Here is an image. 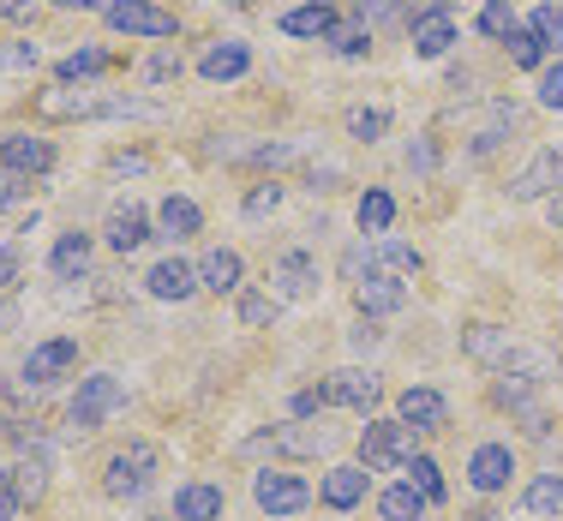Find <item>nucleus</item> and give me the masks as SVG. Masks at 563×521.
I'll return each mask as SVG.
<instances>
[{"label": "nucleus", "instance_id": "nucleus-1", "mask_svg": "<svg viewBox=\"0 0 563 521\" xmlns=\"http://www.w3.org/2000/svg\"><path fill=\"white\" fill-rule=\"evenodd\" d=\"M48 120H163V102L144 97H97V90H48L36 102Z\"/></svg>", "mask_w": 563, "mask_h": 521}, {"label": "nucleus", "instance_id": "nucleus-2", "mask_svg": "<svg viewBox=\"0 0 563 521\" xmlns=\"http://www.w3.org/2000/svg\"><path fill=\"white\" fill-rule=\"evenodd\" d=\"M156 467H163V450L144 444V437H132V444H120L109 456V467H102V491H109L114 503L144 498V491L156 486Z\"/></svg>", "mask_w": 563, "mask_h": 521}, {"label": "nucleus", "instance_id": "nucleus-3", "mask_svg": "<svg viewBox=\"0 0 563 521\" xmlns=\"http://www.w3.org/2000/svg\"><path fill=\"white\" fill-rule=\"evenodd\" d=\"M120 408H126V384L109 378V372H97V378L78 384L73 408H66V432H73V437H90V432H102V425H109Z\"/></svg>", "mask_w": 563, "mask_h": 521}, {"label": "nucleus", "instance_id": "nucleus-4", "mask_svg": "<svg viewBox=\"0 0 563 521\" xmlns=\"http://www.w3.org/2000/svg\"><path fill=\"white\" fill-rule=\"evenodd\" d=\"M408 462H413V425L366 420V432H360V467L366 474H401Z\"/></svg>", "mask_w": 563, "mask_h": 521}, {"label": "nucleus", "instance_id": "nucleus-5", "mask_svg": "<svg viewBox=\"0 0 563 521\" xmlns=\"http://www.w3.org/2000/svg\"><path fill=\"white\" fill-rule=\"evenodd\" d=\"M384 402V378L378 372H360V366H347V372H330V384H324V408H354V413H372Z\"/></svg>", "mask_w": 563, "mask_h": 521}, {"label": "nucleus", "instance_id": "nucleus-6", "mask_svg": "<svg viewBox=\"0 0 563 521\" xmlns=\"http://www.w3.org/2000/svg\"><path fill=\"white\" fill-rule=\"evenodd\" d=\"M558 192H563V144H545V151L509 180V198H516V204H533V198H558Z\"/></svg>", "mask_w": 563, "mask_h": 521}, {"label": "nucleus", "instance_id": "nucleus-7", "mask_svg": "<svg viewBox=\"0 0 563 521\" xmlns=\"http://www.w3.org/2000/svg\"><path fill=\"white\" fill-rule=\"evenodd\" d=\"M252 498H258V510H271V516H294V510L312 503V486H306L300 474L264 467V474H252Z\"/></svg>", "mask_w": 563, "mask_h": 521}, {"label": "nucleus", "instance_id": "nucleus-8", "mask_svg": "<svg viewBox=\"0 0 563 521\" xmlns=\"http://www.w3.org/2000/svg\"><path fill=\"white\" fill-rule=\"evenodd\" d=\"M102 19H109L114 31H126V36H174V31H180V24H174V12L151 7V0H109V7H102Z\"/></svg>", "mask_w": 563, "mask_h": 521}, {"label": "nucleus", "instance_id": "nucleus-9", "mask_svg": "<svg viewBox=\"0 0 563 521\" xmlns=\"http://www.w3.org/2000/svg\"><path fill=\"white\" fill-rule=\"evenodd\" d=\"M271 282H276V300H312L318 293V258L312 252H282V258L271 264Z\"/></svg>", "mask_w": 563, "mask_h": 521}, {"label": "nucleus", "instance_id": "nucleus-10", "mask_svg": "<svg viewBox=\"0 0 563 521\" xmlns=\"http://www.w3.org/2000/svg\"><path fill=\"white\" fill-rule=\"evenodd\" d=\"M498 378H516V384H533V390H540V384L558 378V354H552V347H540V342H521L516 336L509 359L498 366Z\"/></svg>", "mask_w": 563, "mask_h": 521}, {"label": "nucleus", "instance_id": "nucleus-11", "mask_svg": "<svg viewBox=\"0 0 563 521\" xmlns=\"http://www.w3.org/2000/svg\"><path fill=\"white\" fill-rule=\"evenodd\" d=\"M455 48V19L450 7H426L420 19H413V55L420 60H444Z\"/></svg>", "mask_w": 563, "mask_h": 521}, {"label": "nucleus", "instance_id": "nucleus-12", "mask_svg": "<svg viewBox=\"0 0 563 521\" xmlns=\"http://www.w3.org/2000/svg\"><path fill=\"white\" fill-rule=\"evenodd\" d=\"M73 366H78V342L73 336H55V342L31 347V359H24V384H55Z\"/></svg>", "mask_w": 563, "mask_h": 521}, {"label": "nucleus", "instance_id": "nucleus-13", "mask_svg": "<svg viewBox=\"0 0 563 521\" xmlns=\"http://www.w3.org/2000/svg\"><path fill=\"white\" fill-rule=\"evenodd\" d=\"M0 168H12V174H48V168H55V144L31 138V132H12V138H0Z\"/></svg>", "mask_w": 563, "mask_h": 521}, {"label": "nucleus", "instance_id": "nucleus-14", "mask_svg": "<svg viewBox=\"0 0 563 521\" xmlns=\"http://www.w3.org/2000/svg\"><path fill=\"white\" fill-rule=\"evenodd\" d=\"M509 347H516V336H509L504 324H467V330H462V354L474 359V366H486V372L504 366Z\"/></svg>", "mask_w": 563, "mask_h": 521}, {"label": "nucleus", "instance_id": "nucleus-15", "mask_svg": "<svg viewBox=\"0 0 563 521\" xmlns=\"http://www.w3.org/2000/svg\"><path fill=\"white\" fill-rule=\"evenodd\" d=\"M354 306H360L366 318H390V312H401V306H408V288H401L396 276L372 270L366 282H354Z\"/></svg>", "mask_w": 563, "mask_h": 521}, {"label": "nucleus", "instance_id": "nucleus-16", "mask_svg": "<svg viewBox=\"0 0 563 521\" xmlns=\"http://www.w3.org/2000/svg\"><path fill=\"white\" fill-rule=\"evenodd\" d=\"M509 474H516V456H509V444H479L474 462H467V486H474V491H504Z\"/></svg>", "mask_w": 563, "mask_h": 521}, {"label": "nucleus", "instance_id": "nucleus-17", "mask_svg": "<svg viewBox=\"0 0 563 521\" xmlns=\"http://www.w3.org/2000/svg\"><path fill=\"white\" fill-rule=\"evenodd\" d=\"M174 521H222V486L192 479V486L174 491Z\"/></svg>", "mask_w": 563, "mask_h": 521}, {"label": "nucleus", "instance_id": "nucleus-18", "mask_svg": "<svg viewBox=\"0 0 563 521\" xmlns=\"http://www.w3.org/2000/svg\"><path fill=\"white\" fill-rule=\"evenodd\" d=\"M102 234H109L114 252H139L144 240H151V217H144L139 204H114L109 222H102Z\"/></svg>", "mask_w": 563, "mask_h": 521}, {"label": "nucleus", "instance_id": "nucleus-19", "mask_svg": "<svg viewBox=\"0 0 563 521\" xmlns=\"http://www.w3.org/2000/svg\"><path fill=\"white\" fill-rule=\"evenodd\" d=\"M444 413H450V402L438 390H401V425H413V432H438L444 425Z\"/></svg>", "mask_w": 563, "mask_h": 521}, {"label": "nucleus", "instance_id": "nucleus-20", "mask_svg": "<svg viewBox=\"0 0 563 521\" xmlns=\"http://www.w3.org/2000/svg\"><path fill=\"white\" fill-rule=\"evenodd\" d=\"M330 444H336L330 425H282V432H271V450H282V456H324Z\"/></svg>", "mask_w": 563, "mask_h": 521}, {"label": "nucleus", "instance_id": "nucleus-21", "mask_svg": "<svg viewBox=\"0 0 563 521\" xmlns=\"http://www.w3.org/2000/svg\"><path fill=\"white\" fill-rule=\"evenodd\" d=\"M366 467H330L324 474V486H318V498L330 503V510H354L360 498H366Z\"/></svg>", "mask_w": 563, "mask_h": 521}, {"label": "nucleus", "instance_id": "nucleus-22", "mask_svg": "<svg viewBox=\"0 0 563 521\" xmlns=\"http://www.w3.org/2000/svg\"><path fill=\"white\" fill-rule=\"evenodd\" d=\"M144 288H151L156 300H186V293L198 288V270H192L186 258H163L151 276H144Z\"/></svg>", "mask_w": 563, "mask_h": 521}, {"label": "nucleus", "instance_id": "nucleus-23", "mask_svg": "<svg viewBox=\"0 0 563 521\" xmlns=\"http://www.w3.org/2000/svg\"><path fill=\"white\" fill-rule=\"evenodd\" d=\"M240 276H246V264H240V252H228V246H217L205 264H198V288H210V293H234Z\"/></svg>", "mask_w": 563, "mask_h": 521}, {"label": "nucleus", "instance_id": "nucleus-24", "mask_svg": "<svg viewBox=\"0 0 563 521\" xmlns=\"http://www.w3.org/2000/svg\"><path fill=\"white\" fill-rule=\"evenodd\" d=\"M282 31H288V36H330V31H336V7H330V0L294 7V12H282Z\"/></svg>", "mask_w": 563, "mask_h": 521}, {"label": "nucleus", "instance_id": "nucleus-25", "mask_svg": "<svg viewBox=\"0 0 563 521\" xmlns=\"http://www.w3.org/2000/svg\"><path fill=\"white\" fill-rule=\"evenodd\" d=\"M246 66H252V48L246 43H217L205 60H198V73H205L210 85H222V78H240Z\"/></svg>", "mask_w": 563, "mask_h": 521}, {"label": "nucleus", "instance_id": "nucleus-26", "mask_svg": "<svg viewBox=\"0 0 563 521\" xmlns=\"http://www.w3.org/2000/svg\"><path fill=\"white\" fill-rule=\"evenodd\" d=\"M48 270H55L60 282L85 276V270H90V240H85V234H60V240H55V252H48Z\"/></svg>", "mask_w": 563, "mask_h": 521}, {"label": "nucleus", "instance_id": "nucleus-27", "mask_svg": "<svg viewBox=\"0 0 563 521\" xmlns=\"http://www.w3.org/2000/svg\"><path fill=\"white\" fill-rule=\"evenodd\" d=\"M516 120H521L516 102H498V109H492V120L479 126V138H474V151H467V156H474V163H479V156H492V151L509 138V132H516Z\"/></svg>", "mask_w": 563, "mask_h": 521}, {"label": "nucleus", "instance_id": "nucleus-28", "mask_svg": "<svg viewBox=\"0 0 563 521\" xmlns=\"http://www.w3.org/2000/svg\"><path fill=\"white\" fill-rule=\"evenodd\" d=\"M156 222H163V229H168L174 240H186V234H198V229H205V210H198L192 198H163Z\"/></svg>", "mask_w": 563, "mask_h": 521}, {"label": "nucleus", "instance_id": "nucleus-29", "mask_svg": "<svg viewBox=\"0 0 563 521\" xmlns=\"http://www.w3.org/2000/svg\"><path fill=\"white\" fill-rule=\"evenodd\" d=\"M521 503H528V516H563V474H540Z\"/></svg>", "mask_w": 563, "mask_h": 521}, {"label": "nucleus", "instance_id": "nucleus-30", "mask_svg": "<svg viewBox=\"0 0 563 521\" xmlns=\"http://www.w3.org/2000/svg\"><path fill=\"white\" fill-rule=\"evenodd\" d=\"M372 264H378L384 276H420L426 270V258L413 246H396V240H384L378 252H372Z\"/></svg>", "mask_w": 563, "mask_h": 521}, {"label": "nucleus", "instance_id": "nucleus-31", "mask_svg": "<svg viewBox=\"0 0 563 521\" xmlns=\"http://www.w3.org/2000/svg\"><path fill=\"white\" fill-rule=\"evenodd\" d=\"M378 516H384V521H420V516H426V498H420L413 486H390V491L378 498Z\"/></svg>", "mask_w": 563, "mask_h": 521}, {"label": "nucleus", "instance_id": "nucleus-32", "mask_svg": "<svg viewBox=\"0 0 563 521\" xmlns=\"http://www.w3.org/2000/svg\"><path fill=\"white\" fill-rule=\"evenodd\" d=\"M390 222H396V198L372 186V192L360 198V229H366V234H390Z\"/></svg>", "mask_w": 563, "mask_h": 521}, {"label": "nucleus", "instance_id": "nucleus-33", "mask_svg": "<svg viewBox=\"0 0 563 521\" xmlns=\"http://www.w3.org/2000/svg\"><path fill=\"white\" fill-rule=\"evenodd\" d=\"M12 486H19L24 503H43V491H48V462H43V456L19 462V467H12Z\"/></svg>", "mask_w": 563, "mask_h": 521}, {"label": "nucleus", "instance_id": "nucleus-34", "mask_svg": "<svg viewBox=\"0 0 563 521\" xmlns=\"http://www.w3.org/2000/svg\"><path fill=\"white\" fill-rule=\"evenodd\" d=\"M408 474H413L408 486L420 491L426 503H444V474H438V462H432V456H413V462H408Z\"/></svg>", "mask_w": 563, "mask_h": 521}, {"label": "nucleus", "instance_id": "nucleus-35", "mask_svg": "<svg viewBox=\"0 0 563 521\" xmlns=\"http://www.w3.org/2000/svg\"><path fill=\"white\" fill-rule=\"evenodd\" d=\"M528 31L540 36V48H552V55H563V7H533Z\"/></svg>", "mask_w": 563, "mask_h": 521}, {"label": "nucleus", "instance_id": "nucleus-36", "mask_svg": "<svg viewBox=\"0 0 563 521\" xmlns=\"http://www.w3.org/2000/svg\"><path fill=\"white\" fill-rule=\"evenodd\" d=\"M474 24H479V36H498V43H509V36H516V12H509V0H486Z\"/></svg>", "mask_w": 563, "mask_h": 521}, {"label": "nucleus", "instance_id": "nucleus-37", "mask_svg": "<svg viewBox=\"0 0 563 521\" xmlns=\"http://www.w3.org/2000/svg\"><path fill=\"white\" fill-rule=\"evenodd\" d=\"M330 48H336L342 60H360L372 48V24H336V31H330Z\"/></svg>", "mask_w": 563, "mask_h": 521}, {"label": "nucleus", "instance_id": "nucleus-38", "mask_svg": "<svg viewBox=\"0 0 563 521\" xmlns=\"http://www.w3.org/2000/svg\"><path fill=\"white\" fill-rule=\"evenodd\" d=\"M102 66H109V55H102V48H78V55L60 60V85H73V78H97Z\"/></svg>", "mask_w": 563, "mask_h": 521}, {"label": "nucleus", "instance_id": "nucleus-39", "mask_svg": "<svg viewBox=\"0 0 563 521\" xmlns=\"http://www.w3.org/2000/svg\"><path fill=\"white\" fill-rule=\"evenodd\" d=\"M347 132H354V138H384V132H390V114H384V109H354V114H347Z\"/></svg>", "mask_w": 563, "mask_h": 521}, {"label": "nucleus", "instance_id": "nucleus-40", "mask_svg": "<svg viewBox=\"0 0 563 521\" xmlns=\"http://www.w3.org/2000/svg\"><path fill=\"white\" fill-rule=\"evenodd\" d=\"M509 60H516V66H521V73H533V66H540V60H545V48H540V36H533V31H516V36H509Z\"/></svg>", "mask_w": 563, "mask_h": 521}, {"label": "nucleus", "instance_id": "nucleus-41", "mask_svg": "<svg viewBox=\"0 0 563 521\" xmlns=\"http://www.w3.org/2000/svg\"><path fill=\"white\" fill-rule=\"evenodd\" d=\"M276 204H282V186H276V180H271V186H252V192H246V217H252V222L271 217Z\"/></svg>", "mask_w": 563, "mask_h": 521}, {"label": "nucleus", "instance_id": "nucleus-42", "mask_svg": "<svg viewBox=\"0 0 563 521\" xmlns=\"http://www.w3.org/2000/svg\"><path fill=\"white\" fill-rule=\"evenodd\" d=\"M240 318H246V324H271L276 300H271V293H240Z\"/></svg>", "mask_w": 563, "mask_h": 521}, {"label": "nucleus", "instance_id": "nucleus-43", "mask_svg": "<svg viewBox=\"0 0 563 521\" xmlns=\"http://www.w3.org/2000/svg\"><path fill=\"white\" fill-rule=\"evenodd\" d=\"M540 102H545V109H563V60L540 73Z\"/></svg>", "mask_w": 563, "mask_h": 521}, {"label": "nucleus", "instance_id": "nucleus-44", "mask_svg": "<svg viewBox=\"0 0 563 521\" xmlns=\"http://www.w3.org/2000/svg\"><path fill=\"white\" fill-rule=\"evenodd\" d=\"M0 66H7V73H24V66H36V43H7V48H0Z\"/></svg>", "mask_w": 563, "mask_h": 521}, {"label": "nucleus", "instance_id": "nucleus-45", "mask_svg": "<svg viewBox=\"0 0 563 521\" xmlns=\"http://www.w3.org/2000/svg\"><path fill=\"white\" fill-rule=\"evenodd\" d=\"M24 510V498H19V486H12V467H0V521H12Z\"/></svg>", "mask_w": 563, "mask_h": 521}, {"label": "nucleus", "instance_id": "nucleus-46", "mask_svg": "<svg viewBox=\"0 0 563 521\" xmlns=\"http://www.w3.org/2000/svg\"><path fill=\"white\" fill-rule=\"evenodd\" d=\"M24 192H31V174H12V168H0V204H19Z\"/></svg>", "mask_w": 563, "mask_h": 521}, {"label": "nucleus", "instance_id": "nucleus-47", "mask_svg": "<svg viewBox=\"0 0 563 521\" xmlns=\"http://www.w3.org/2000/svg\"><path fill=\"white\" fill-rule=\"evenodd\" d=\"M24 276V258H19V246H0V293H7L12 282Z\"/></svg>", "mask_w": 563, "mask_h": 521}, {"label": "nucleus", "instance_id": "nucleus-48", "mask_svg": "<svg viewBox=\"0 0 563 521\" xmlns=\"http://www.w3.org/2000/svg\"><path fill=\"white\" fill-rule=\"evenodd\" d=\"M318 408H324V390H300V396H294V413H300V420H306V413H318Z\"/></svg>", "mask_w": 563, "mask_h": 521}, {"label": "nucleus", "instance_id": "nucleus-49", "mask_svg": "<svg viewBox=\"0 0 563 521\" xmlns=\"http://www.w3.org/2000/svg\"><path fill=\"white\" fill-rule=\"evenodd\" d=\"M151 78H156V85H163V78H180V60H174V55H156V60H151Z\"/></svg>", "mask_w": 563, "mask_h": 521}, {"label": "nucleus", "instance_id": "nucleus-50", "mask_svg": "<svg viewBox=\"0 0 563 521\" xmlns=\"http://www.w3.org/2000/svg\"><path fill=\"white\" fill-rule=\"evenodd\" d=\"M7 330H19V300H0V336Z\"/></svg>", "mask_w": 563, "mask_h": 521}, {"label": "nucleus", "instance_id": "nucleus-51", "mask_svg": "<svg viewBox=\"0 0 563 521\" xmlns=\"http://www.w3.org/2000/svg\"><path fill=\"white\" fill-rule=\"evenodd\" d=\"M0 19H31V0H0Z\"/></svg>", "mask_w": 563, "mask_h": 521}, {"label": "nucleus", "instance_id": "nucleus-52", "mask_svg": "<svg viewBox=\"0 0 563 521\" xmlns=\"http://www.w3.org/2000/svg\"><path fill=\"white\" fill-rule=\"evenodd\" d=\"M55 7H78V12H90V7H109V0H55Z\"/></svg>", "mask_w": 563, "mask_h": 521}, {"label": "nucleus", "instance_id": "nucleus-53", "mask_svg": "<svg viewBox=\"0 0 563 521\" xmlns=\"http://www.w3.org/2000/svg\"><path fill=\"white\" fill-rule=\"evenodd\" d=\"M545 217H552V222H558V229H563V192L552 198V204H545Z\"/></svg>", "mask_w": 563, "mask_h": 521}, {"label": "nucleus", "instance_id": "nucleus-54", "mask_svg": "<svg viewBox=\"0 0 563 521\" xmlns=\"http://www.w3.org/2000/svg\"><path fill=\"white\" fill-rule=\"evenodd\" d=\"M228 7H246V0H228Z\"/></svg>", "mask_w": 563, "mask_h": 521}, {"label": "nucleus", "instance_id": "nucleus-55", "mask_svg": "<svg viewBox=\"0 0 563 521\" xmlns=\"http://www.w3.org/2000/svg\"><path fill=\"white\" fill-rule=\"evenodd\" d=\"M151 521H168V516H151Z\"/></svg>", "mask_w": 563, "mask_h": 521}]
</instances>
